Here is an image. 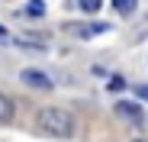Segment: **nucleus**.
<instances>
[{
	"mask_svg": "<svg viewBox=\"0 0 148 142\" xmlns=\"http://www.w3.org/2000/svg\"><path fill=\"white\" fill-rule=\"evenodd\" d=\"M36 126H39V132H45V136L68 139V136H74V116H71L68 110H61V107H42L39 116H36Z\"/></svg>",
	"mask_w": 148,
	"mask_h": 142,
	"instance_id": "1",
	"label": "nucleus"
},
{
	"mask_svg": "<svg viewBox=\"0 0 148 142\" xmlns=\"http://www.w3.org/2000/svg\"><path fill=\"white\" fill-rule=\"evenodd\" d=\"M135 142H148V139H135Z\"/></svg>",
	"mask_w": 148,
	"mask_h": 142,
	"instance_id": "11",
	"label": "nucleus"
},
{
	"mask_svg": "<svg viewBox=\"0 0 148 142\" xmlns=\"http://www.w3.org/2000/svg\"><path fill=\"white\" fill-rule=\"evenodd\" d=\"M135 3H138V0H113V7H116L122 16H129V13L135 10Z\"/></svg>",
	"mask_w": 148,
	"mask_h": 142,
	"instance_id": "5",
	"label": "nucleus"
},
{
	"mask_svg": "<svg viewBox=\"0 0 148 142\" xmlns=\"http://www.w3.org/2000/svg\"><path fill=\"white\" fill-rule=\"evenodd\" d=\"M13 113H16V103H13V97L0 90V123H10V120H13Z\"/></svg>",
	"mask_w": 148,
	"mask_h": 142,
	"instance_id": "4",
	"label": "nucleus"
},
{
	"mask_svg": "<svg viewBox=\"0 0 148 142\" xmlns=\"http://www.w3.org/2000/svg\"><path fill=\"white\" fill-rule=\"evenodd\" d=\"M26 13H32V16H42V13H45V7H42V0H29V7H26Z\"/></svg>",
	"mask_w": 148,
	"mask_h": 142,
	"instance_id": "6",
	"label": "nucleus"
},
{
	"mask_svg": "<svg viewBox=\"0 0 148 142\" xmlns=\"http://www.w3.org/2000/svg\"><path fill=\"white\" fill-rule=\"evenodd\" d=\"M77 3L87 10V13H97V10H100V3H103V0H77Z\"/></svg>",
	"mask_w": 148,
	"mask_h": 142,
	"instance_id": "7",
	"label": "nucleus"
},
{
	"mask_svg": "<svg viewBox=\"0 0 148 142\" xmlns=\"http://www.w3.org/2000/svg\"><path fill=\"white\" fill-rule=\"evenodd\" d=\"M135 94H138L142 100H148V84H138V87H135Z\"/></svg>",
	"mask_w": 148,
	"mask_h": 142,
	"instance_id": "9",
	"label": "nucleus"
},
{
	"mask_svg": "<svg viewBox=\"0 0 148 142\" xmlns=\"http://www.w3.org/2000/svg\"><path fill=\"white\" fill-rule=\"evenodd\" d=\"M116 113L122 116V120L135 123V126H142V123H145V116H142V107H138V103H129V100H119V103H116Z\"/></svg>",
	"mask_w": 148,
	"mask_h": 142,
	"instance_id": "3",
	"label": "nucleus"
},
{
	"mask_svg": "<svg viewBox=\"0 0 148 142\" xmlns=\"http://www.w3.org/2000/svg\"><path fill=\"white\" fill-rule=\"evenodd\" d=\"M122 87H126L122 78H110V90H122Z\"/></svg>",
	"mask_w": 148,
	"mask_h": 142,
	"instance_id": "8",
	"label": "nucleus"
},
{
	"mask_svg": "<svg viewBox=\"0 0 148 142\" xmlns=\"http://www.w3.org/2000/svg\"><path fill=\"white\" fill-rule=\"evenodd\" d=\"M19 81L23 84H29V87H36V90H52V81H48V74H42V71H36V68H26L19 74Z\"/></svg>",
	"mask_w": 148,
	"mask_h": 142,
	"instance_id": "2",
	"label": "nucleus"
},
{
	"mask_svg": "<svg viewBox=\"0 0 148 142\" xmlns=\"http://www.w3.org/2000/svg\"><path fill=\"white\" fill-rule=\"evenodd\" d=\"M0 42H7V29L3 26H0Z\"/></svg>",
	"mask_w": 148,
	"mask_h": 142,
	"instance_id": "10",
	"label": "nucleus"
}]
</instances>
